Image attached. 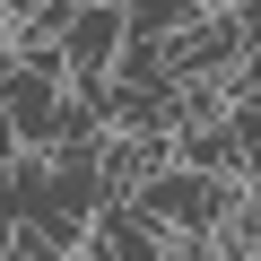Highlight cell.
Wrapping results in <instances>:
<instances>
[{"label": "cell", "instance_id": "obj_3", "mask_svg": "<svg viewBox=\"0 0 261 261\" xmlns=\"http://www.w3.org/2000/svg\"><path fill=\"white\" fill-rule=\"evenodd\" d=\"M0 261H9V218H0Z\"/></svg>", "mask_w": 261, "mask_h": 261}, {"label": "cell", "instance_id": "obj_4", "mask_svg": "<svg viewBox=\"0 0 261 261\" xmlns=\"http://www.w3.org/2000/svg\"><path fill=\"white\" fill-rule=\"evenodd\" d=\"M0 79H9V44H0Z\"/></svg>", "mask_w": 261, "mask_h": 261}, {"label": "cell", "instance_id": "obj_1", "mask_svg": "<svg viewBox=\"0 0 261 261\" xmlns=\"http://www.w3.org/2000/svg\"><path fill=\"white\" fill-rule=\"evenodd\" d=\"M130 209H140L166 244H192V235H209V226H218L226 183H209V174H192V166H157L140 192H130Z\"/></svg>", "mask_w": 261, "mask_h": 261}, {"label": "cell", "instance_id": "obj_2", "mask_svg": "<svg viewBox=\"0 0 261 261\" xmlns=\"http://www.w3.org/2000/svg\"><path fill=\"white\" fill-rule=\"evenodd\" d=\"M122 61V0H87L61 27V79H105Z\"/></svg>", "mask_w": 261, "mask_h": 261}]
</instances>
